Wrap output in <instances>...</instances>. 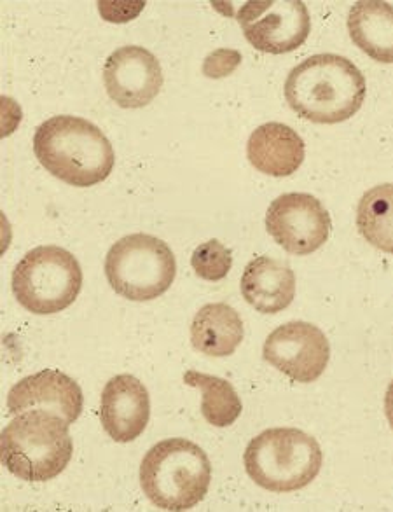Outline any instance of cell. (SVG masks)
I'll return each instance as SVG.
<instances>
[{"mask_svg":"<svg viewBox=\"0 0 393 512\" xmlns=\"http://www.w3.org/2000/svg\"><path fill=\"white\" fill-rule=\"evenodd\" d=\"M264 360L297 383H313L331 359L325 334L310 322H289L276 327L264 341Z\"/></svg>","mask_w":393,"mask_h":512,"instance_id":"10","label":"cell"},{"mask_svg":"<svg viewBox=\"0 0 393 512\" xmlns=\"http://www.w3.org/2000/svg\"><path fill=\"white\" fill-rule=\"evenodd\" d=\"M104 84L114 104L140 109L158 97L163 88V70L149 49L125 46L107 58Z\"/></svg>","mask_w":393,"mask_h":512,"instance_id":"11","label":"cell"},{"mask_svg":"<svg viewBox=\"0 0 393 512\" xmlns=\"http://www.w3.org/2000/svg\"><path fill=\"white\" fill-rule=\"evenodd\" d=\"M243 341V320L226 303L205 305L194 315L191 343L208 357H229Z\"/></svg>","mask_w":393,"mask_h":512,"instance_id":"16","label":"cell"},{"mask_svg":"<svg viewBox=\"0 0 393 512\" xmlns=\"http://www.w3.org/2000/svg\"><path fill=\"white\" fill-rule=\"evenodd\" d=\"M385 413H387L388 423L393 429V380L388 385L387 395H385Z\"/></svg>","mask_w":393,"mask_h":512,"instance_id":"23","label":"cell"},{"mask_svg":"<svg viewBox=\"0 0 393 512\" xmlns=\"http://www.w3.org/2000/svg\"><path fill=\"white\" fill-rule=\"evenodd\" d=\"M83 289V270L69 250L42 245L30 250L13 271V294L34 315L67 310Z\"/></svg>","mask_w":393,"mask_h":512,"instance_id":"6","label":"cell"},{"mask_svg":"<svg viewBox=\"0 0 393 512\" xmlns=\"http://www.w3.org/2000/svg\"><path fill=\"white\" fill-rule=\"evenodd\" d=\"M184 383L189 387L200 388L201 415L210 425L224 429L242 415V399L236 394L235 387L229 381L212 374L187 371Z\"/></svg>","mask_w":393,"mask_h":512,"instance_id":"19","label":"cell"},{"mask_svg":"<svg viewBox=\"0 0 393 512\" xmlns=\"http://www.w3.org/2000/svg\"><path fill=\"white\" fill-rule=\"evenodd\" d=\"M357 228L373 247L393 254V184L373 187L360 198Z\"/></svg>","mask_w":393,"mask_h":512,"instance_id":"18","label":"cell"},{"mask_svg":"<svg viewBox=\"0 0 393 512\" xmlns=\"http://www.w3.org/2000/svg\"><path fill=\"white\" fill-rule=\"evenodd\" d=\"M240 63H242V55L235 49H217L205 58L203 74L212 79H222V77L231 76Z\"/></svg>","mask_w":393,"mask_h":512,"instance_id":"21","label":"cell"},{"mask_svg":"<svg viewBox=\"0 0 393 512\" xmlns=\"http://www.w3.org/2000/svg\"><path fill=\"white\" fill-rule=\"evenodd\" d=\"M83 404L79 383L58 369H44L27 376L7 394V409L11 415L41 409L62 416L70 425L83 413Z\"/></svg>","mask_w":393,"mask_h":512,"instance_id":"12","label":"cell"},{"mask_svg":"<svg viewBox=\"0 0 393 512\" xmlns=\"http://www.w3.org/2000/svg\"><path fill=\"white\" fill-rule=\"evenodd\" d=\"M240 285L243 299L259 313H280L296 298L294 271L268 256L257 257L247 264Z\"/></svg>","mask_w":393,"mask_h":512,"instance_id":"14","label":"cell"},{"mask_svg":"<svg viewBox=\"0 0 393 512\" xmlns=\"http://www.w3.org/2000/svg\"><path fill=\"white\" fill-rule=\"evenodd\" d=\"M236 20L247 41L269 55L296 51L311 30L310 13L301 0H250L240 7Z\"/></svg>","mask_w":393,"mask_h":512,"instance_id":"8","label":"cell"},{"mask_svg":"<svg viewBox=\"0 0 393 512\" xmlns=\"http://www.w3.org/2000/svg\"><path fill=\"white\" fill-rule=\"evenodd\" d=\"M105 275L119 296L152 301L172 287L177 261L163 240L135 233L112 245L105 257Z\"/></svg>","mask_w":393,"mask_h":512,"instance_id":"7","label":"cell"},{"mask_svg":"<svg viewBox=\"0 0 393 512\" xmlns=\"http://www.w3.org/2000/svg\"><path fill=\"white\" fill-rule=\"evenodd\" d=\"M306 147L299 135L283 123H266L250 135V165L271 177H289L303 165Z\"/></svg>","mask_w":393,"mask_h":512,"instance_id":"15","label":"cell"},{"mask_svg":"<svg viewBox=\"0 0 393 512\" xmlns=\"http://www.w3.org/2000/svg\"><path fill=\"white\" fill-rule=\"evenodd\" d=\"M285 100L299 118L338 125L352 118L366 100V77L345 56L313 55L290 70Z\"/></svg>","mask_w":393,"mask_h":512,"instance_id":"1","label":"cell"},{"mask_svg":"<svg viewBox=\"0 0 393 512\" xmlns=\"http://www.w3.org/2000/svg\"><path fill=\"white\" fill-rule=\"evenodd\" d=\"M243 464L257 486L268 492L290 493L315 481L324 465V453L315 437L282 427L254 437L245 450Z\"/></svg>","mask_w":393,"mask_h":512,"instance_id":"5","label":"cell"},{"mask_svg":"<svg viewBox=\"0 0 393 512\" xmlns=\"http://www.w3.org/2000/svg\"><path fill=\"white\" fill-rule=\"evenodd\" d=\"M151 418V397L142 381L131 374H118L107 381L100 420L116 443H131L144 434Z\"/></svg>","mask_w":393,"mask_h":512,"instance_id":"13","label":"cell"},{"mask_svg":"<svg viewBox=\"0 0 393 512\" xmlns=\"http://www.w3.org/2000/svg\"><path fill=\"white\" fill-rule=\"evenodd\" d=\"M191 266L196 271V275L203 280L219 282L228 277L231 271L233 252L219 240H210V242L201 243L200 247L194 250Z\"/></svg>","mask_w":393,"mask_h":512,"instance_id":"20","label":"cell"},{"mask_svg":"<svg viewBox=\"0 0 393 512\" xmlns=\"http://www.w3.org/2000/svg\"><path fill=\"white\" fill-rule=\"evenodd\" d=\"M348 32L357 48L380 63H393V6L362 0L348 14Z\"/></svg>","mask_w":393,"mask_h":512,"instance_id":"17","label":"cell"},{"mask_svg":"<svg viewBox=\"0 0 393 512\" xmlns=\"http://www.w3.org/2000/svg\"><path fill=\"white\" fill-rule=\"evenodd\" d=\"M70 423L51 411H27L9 422L0 439L2 464L16 478L46 483L58 478L72 460Z\"/></svg>","mask_w":393,"mask_h":512,"instance_id":"3","label":"cell"},{"mask_svg":"<svg viewBox=\"0 0 393 512\" xmlns=\"http://www.w3.org/2000/svg\"><path fill=\"white\" fill-rule=\"evenodd\" d=\"M34 153L51 175L74 187L97 186L111 175L116 163L105 133L76 116L44 121L35 130Z\"/></svg>","mask_w":393,"mask_h":512,"instance_id":"2","label":"cell"},{"mask_svg":"<svg viewBox=\"0 0 393 512\" xmlns=\"http://www.w3.org/2000/svg\"><path fill=\"white\" fill-rule=\"evenodd\" d=\"M266 229L289 254L308 256L329 240L331 215L311 194H282L269 205Z\"/></svg>","mask_w":393,"mask_h":512,"instance_id":"9","label":"cell"},{"mask_svg":"<svg viewBox=\"0 0 393 512\" xmlns=\"http://www.w3.org/2000/svg\"><path fill=\"white\" fill-rule=\"evenodd\" d=\"M144 6L145 2H98V11L107 21L125 23L137 18Z\"/></svg>","mask_w":393,"mask_h":512,"instance_id":"22","label":"cell"},{"mask_svg":"<svg viewBox=\"0 0 393 512\" xmlns=\"http://www.w3.org/2000/svg\"><path fill=\"white\" fill-rule=\"evenodd\" d=\"M212 465L198 444L173 437L152 446L140 465L147 499L163 511H189L210 488Z\"/></svg>","mask_w":393,"mask_h":512,"instance_id":"4","label":"cell"}]
</instances>
